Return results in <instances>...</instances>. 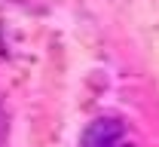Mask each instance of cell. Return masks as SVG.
<instances>
[{"label":"cell","instance_id":"cell-1","mask_svg":"<svg viewBox=\"0 0 159 147\" xmlns=\"http://www.w3.org/2000/svg\"><path fill=\"white\" fill-rule=\"evenodd\" d=\"M122 123L119 120H95L83 135V147H119Z\"/></svg>","mask_w":159,"mask_h":147},{"label":"cell","instance_id":"cell-2","mask_svg":"<svg viewBox=\"0 0 159 147\" xmlns=\"http://www.w3.org/2000/svg\"><path fill=\"white\" fill-rule=\"evenodd\" d=\"M0 141H3V117H0Z\"/></svg>","mask_w":159,"mask_h":147},{"label":"cell","instance_id":"cell-3","mask_svg":"<svg viewBox=\"0 0 159 147\" xmlns=\"http://www.w3.org/2000/svg\"><path fill=\"white\" fill-rule=\"evenodd\" d=\"M119 147H132V144H119Z\"/></svg>","mask_w":159,"mask_h":147}]
</instances>
